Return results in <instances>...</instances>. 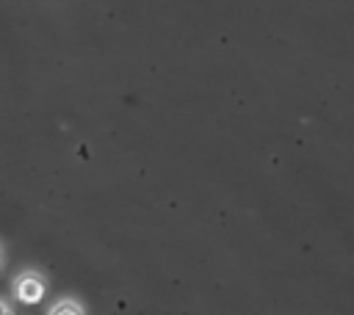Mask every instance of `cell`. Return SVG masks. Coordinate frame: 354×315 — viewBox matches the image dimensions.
I'll list each match as a JSON object with an SVG mask.
<instances>
[{
    "mask_svg": "<svg viewBox=\"0 0 354 315\" xmlns=\"http://www.w3.org/2000/svg\"><path fill=\"white\" fill-rule=\"evenodd\" d=\"M14 296L22 301V304H36L41 301L44 296V279L39 274H19L17 282H14Z\"/></svg>",
    "mask_w": 354,
    "mask_h": 315,
    "instance_id": "6da1fadb",
    "label": "cell"
},
{
    "mask_svg": "<svg viewBox=\"0 0 354 315\" xmlns=\"http://www.w3.org/2000/svg\"><path fill=\"white\" fill-rule=\"evenodd\" d=\"M47 315H83V309H80V304H77V301L64 298V301H58Z\"/></svg>",
    "mask_w": 354,
    "mask_h": 315,
    "instance_id": "7a4b0ae2",
    "label": "cell"
},
{
    "mask_svg": "<svg viewBox=\"0 0 354 315\" xmlns=\"http://www.w3.org/2000/svg\"><path fill=\"white\" fill-rule=\"evenodd\" d=\"M6 315H8V309H6Z\"/></svg>",
    "mask_w": 354,
    "mask_h": 315,
    "instance_id": "3957f363",
    "label": "cell"
}]
</instances>
